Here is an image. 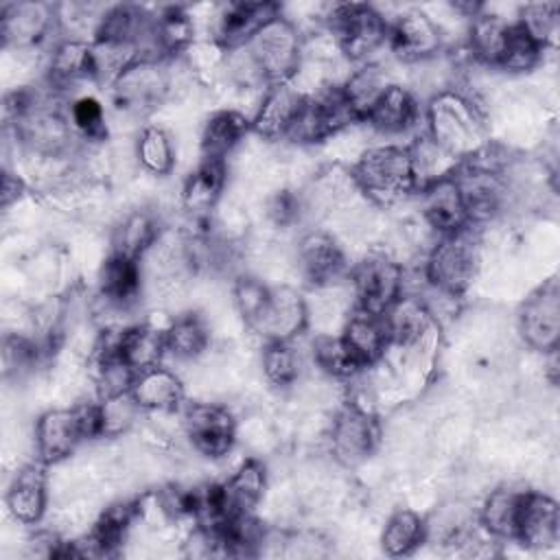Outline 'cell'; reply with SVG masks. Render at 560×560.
Masks as SVG:
<instances>
[{
	"label": "cell",
	"mask_w": 560,
	"mask_h": 560,
	"mask_svg": "<svg viewBox=\"0 0 560 560\" xmlns=\"http://www.w3.org/2000/svg\"><path fill=\"white\" fill-rule=\"evenodd\" d=\"M422 118L424 133L457 162L468 160L490 142L481 107L457 88L435 92L424 105Z\"/></svg>",
	"instance_id": "6da1fadb"
},
{
	"label": "cell",
	"mask_w": 560,
	"mask_h": 560,
	"mask_svg": "<svg viewBox=\"0 0 560 560\" xmlns=\"http://www.w3.org/2000/svg\"><path fill=\"white\" fill-rule=\"evenodd\" d=\"M350 179L361 195L378 206L398 203L420 190L411 153L402 144L370 147L350 168Z\"/></svg>",
	"instance_id": "7a4b0ae2"
},
{
	"label": "cell",
	"mask_w": 560,
	"mask_h": 560,
	"mask_svg": "<svg viewBox=\"0 0 560 560\" xmlns=\"http://www.w3.org/2000/svg\"><path fill=\"white\" fill-rule=\"evenodd\" d=\"M236 52H241V59L245 61L247 79H254L265 88L293 81L302 66V35L289 18L278 13Z\"/></svg>",
	"instance_id": "3957f363"
},
{
	"label": "cell",
	"mask_w": 560,
	"mask_h": 560,
	"mask_svg": "<svg viewBox=\"0 0 560 560\" xmlns=\"http://www.w3.org/2000/svg\"><path fill=\"white\" fill-rule=\"evenodd\" d=\"M481 265V247L475 228L442 234L429 249L422 276L429 287L446 298H462L475 282Z\"/></svg>",
	"instance_id": "277c9868"
},
{
	"label": "cell",
	"mask_w": 560,
	"mask_h": 560,
	"mask_svg": "<svg viewBox=\"0 0 560 560\" xmlns=\"http://www.w3.org/2000/svg\"><path fill=\"white\" fill-rule=\"evenodd\" d=\"M326 26L350 61L365 63L368 57L387 42V18L365 2H341L332 4L326 15Z\"/></svg>",
	"instance_id": "5b68a950"
},
{
	"label": "cell",
	"mask_w": 560,
	"mask_h": 560,
	"mask_svg": "<svg viewBox=\"0 0 560 560\" xmlns=\"http://www.w3.org/2000/svg\"><path fill=\"white\" fill-rule=\"evenodd\" d=\"M354 306L385 315L405 293V269L387 254H370L350 269Z\"/></svg>",
	"instance_id": "8992f818"
},
{
	"label": "cell",
	"mask_w": 560,
	"mask_h": 560,
	"mask_svg": "<svg viewBox=\"0 0 560 560\" xmlns=\"http://www.w3.org/2000/svg\"><path fill=\"white\" fill-rule=\"evenodd\" d=\"M381 429L374 413L359 402L343 405L328 431L330 453L343 466H357L365 462L378 446Z\"/></svg>",
	"instance_id": "52a82bcc"
},
{
	"label": "cell",
	"mask_w": 560,
	"mask_h": 560,
	"mask_svg": "<svg viewBox=\"0 0 560 560\" xmlns=\"http://www.w3.org/2000/svg\"><path fill=\"white\" fill-rule=\"evenodd\" d=\"M516 326L521 339L538 352L558 350L560 341V289L558 280L549 278L536 287L518 306Z\"/></svg>",
	"instance_id": "ba28073f"
},
{
	"label": "cell",
	"mask_w": 560,
	"mask_h": 560,
	"mask_svg": "<svg viewBox=\"0 0 560 560\" xmlns=\"http://www.w3.org/2000/svg\"><path fill=\"white\" fill-rule=\"evenodd\" d=\"M182 427L192 448L208 459L225 457L236 442V420L228 407L217 402L184 405Z\"/></svg>",
	"instance_id": "9c48e42d"
},
{
	"label": "cell",
	"mask_w": 560,
	"mask_h": 560,
	"mask_svg": "<svg viewBox=\"0 0 560 560\" xmlns=\"http://www.w3.org/2000/svg\"><path fill=\"white\" fill-rule=\"evenodd\" d=\"M350 122H357V116L343 98L341 88L328 85L317 94H306V103L289 138L313 144L339 133Z\"/></svg>",
	"instance_id": "30bf717a"
},
{
	"label": "cell",
	"mask_w": 560,
	"mask_h": 560,
	"mask_svg": "<svg viewBox=\"0 0 560 560\" xmlns=\"http://www.w3.org/2000/svg\"><path fill=\"white\" fill-rule=\"evenodd\" d=\"M387 48L405 63H422L442 50V31L435 20L420 11L409 9L387 20Z\"/></svg>",
	"instance_id": "8fae6325"
},
{
	"label": "cell",
	"mask_w": 560,
	"mask_h": 560,
	"mask_svg": "<svg viewBox=\"0 0 560 560\" xmlns=\"http://www.w3.org/2000/svg\"><path fill=\"white\" fill-rule=\"evenodd\" d=\"M298 269L315 289L335 287L346 273L348 262L337 238L326 230H311L298 241Z\"/></svg>",
	"instance_id": "7c38bea8"
},
{
	"label": "cell",
	"mask_w": 560,
	"mask_h": 560,
	"mask_svg": "<svg viewBox=\"0 0 560 560\" xmlns=\"http://www.w3.org/2000/svg\"><path fill=\"white\" fill-rule=\"evenodd\" d=\"M308 326V304L304 295L287 284L269 287L267 302L254 322L252 330L265 341H293Z\"/></svg>",
	"instance_id": "4fadbf2b"
},
{
	"label": "cell",
	"mask_w": 560,
	"mask_h": 560,
	"mask_svg": "<svg viewBox=\"0 0 560 560\" xmlns=\"http://www.w3.org/2000/svg\"><path fill=\"white\" fill-rule=\"evenodd\" d=\"M306 94L293 85V81L273 83L265 88L260 105L256 107L252 120V131L262 140H284L291 136Z\"/></svg>",
	"instance_id": "5bb4252c"
},
{
	"label": "cell",
	"mask_w": 560,
	"mask_h": 560,
	"mask_svg": "<svg viewBox=\"0 0 560 560\" xmlns=\"http://www.w3.org/2000/svg\"><path fill=\"white\" fill-rule=\"evenodd\" d=\"M57 24V7L48 2H7L0 11V35L15 50L39 46Z\"/></svg>",
	"instance_id": "9a60e30c"
},
{
	"label": "cell",
	"mask_w": 560,
	"mask_h": 560,
	"mask_svg": "<svg viewBox=\"0 0 560 560\" xmlns=\"http://www.w3.org/2000/svg\"><path fill=\"white\" fill-rule=\"evenodd\" d=\"M114 103L127 114H144L153 109L166 88V72L160 66V59H138L133 61L114 83Z\"/></svg>",
	"instance_id": "2e32d148"
},
{
	"label": "cell",
	"mask_w": 560,
	"mask_h": 560,
	"mask_svg": "<svg viewBox=\"0 0 560 560\" xmlns=\"http://www.w3.org/2000/svg\"><path fill=\"white\" fill-rule=\"evenodd\" d=\"M85 442L74 407L48 409L35 422V453L46 466L59 464Z\"/></svg>",
	"instance_id": "e0dca14e"
},
{
	"label": "cell",
	"mask_w": 560,
	"mask_h": 560,
	"mask_svg": "<svg viewBox=\"0 0 560 560\" xmlns=\"http://www.w3.org/2000/svg\"><path fill=\"white\" fill-rule=\"evenodd\" d=\"M280 13V7L276 2H230L219 9L214 15L212 33L214 42L228 50L234 52L243 48L254 33L267 24L271 18Z\"/></svg>",
	"instance_id": "ac0fdd59"
},
{
	"label": "cell",
	"mask_w": 560,
	"mask_h": 560,
	"mask_svg": "<svg viewBox=\"0 0 560 560\" xmlns=\"http://www.w3.org/2000/svg\"><path fill=\"white\" fill-rule=\"evenodd\" d=\"M420 212L424 223L435 230L440 236L451 234L468 225L462 190L455 179V171L440 179L429 182L420 188Z\"/></svg>",
	"instance_id": "d6986e66"
},
{
	"label": "cell",
	"mask_w": 560,
	"mask_h": 560,
	"mask_svg": "<svg viewBox=\"0 0 560 560\" xmlns=\"http://www.w3.org/2000/svg\"><path fill=\"white\" fill-rule=\"evenodd\" d=\"M529 549H549L560 540V508L556 499L545 492H523L516 536Z\"/></svg>",
	"instance_id": "ffe728a7"
},
{
	"label": "cell",
	"mask_w": 560,
	"mask_h": 560,
	"mask_svg": "<svg viewBox=\"0 0 560 560\" xmlns=\"http://www.w3.org/2000/svg\"><path fill=\"white\" fill-rule=\"evenodd\" d=\"M9 514L22 525H37L48 505V483H46V464L39 459L22 466L4 494Z\"/></svg>",
	"instance_id": "44dd1931"
},
{
	"label": "cell",
	"mask_w": 560,
	"mask_h": 560,
	"mask_svg": "<svg viewBox=\"0 0 560 560\" xmlns=\"http://www.w3.org/2000/svg\"><path fill=\"white\" fill-rule=\"evenodd\" d=\"M420 118L422 109L416 94L409 88L392 81L370 107L363 122H368L383 136H400L413 129Z\"/></svg>",
	"instance_id": "7402d4cb"
},
{
	"label": "cell",
	"mask_w": 560,
	"mask_h": 560,
	"mask_svg": "<svg viewBox=\"0 0 560 560\" xmlns=\"http://www.w3.org/2000/svg\"><path fill=\"white\" fill-rule=\"evenodd\" d=\"M339 335L363 370L381 365V361L387 352V346H389L387 326H385L383 315L368 313V311L354 306Z\"/></svg>",
	"instance_id": "603a6c76"
},
{
	"label": "cell",
	"mask_w": 560,
	"mask_h": 560,
	"mask_svg": "<svg viewBox=\"0 0 560 560\" xmlns=\"http://www.w3.org/2000/svg\"><path fill=\"white\" fill-rule=\"evenodd\" d=\"M142 289L140 260L112 252L98 271V298L112 308H129Z\"/></svg>",
	"instance_id": "cb8c5ba5"
},
{
	"label": "cell",
	"mask_w": 560,
	"mask_h": 560,
	"mask_svg": "<svg viewBox=\"0 0 560 560\" xmlns=\"http://www.w3.org/2000/svg\"><path fill=\"white\" fill-rule=\"evenodd\" d=\"M129 392L142 411L171 413L184 405V385L179 376L162 363L138 372Z\"/></svg>",
	"instance_id": "d4e9b609"
},
{
	"label": "cell",
	"mask_w": 560,
	"mask_h": 560,
	"mask_svg": "<svg viewBox=\"0 0 560 560\" xmlns=\"http://www.w3.org/2000/svg\"><path fill=\"white\" fill-rule=\"evenodd\" d=\"M96 81L92 42L81 37H68L59 42L48 61L50 90H68L81 81Z\"/></svg>",
	"instance_id": "484cf974"
},
{
	"label": "cell",
	"mask_w": 560,
	"mask_h": 560,
	"mask_svg": "<svg viewBox=\"0 0 560 560\" xmlns=\"http://www.w3.org/2000/svg\"><path fill=\"white\" fill-rule=\"evenodd\" d=\"M164 352V328H158L153 324H131L118 328L116 359H120L133 374L160 365Z\"/></svg>",
	"instance_id": "4316f807"
},
{
	"label": "cell",
	"mask_w": 560,
	"mask_h": 560,
	"mask_svg": "<svg viewBox=\"0 0 560 560\" xmlns=\"http://www.w3.org/2000/svg\"><path fill=\"white\" fill-rule=\"evenodd\" d=\"M265 488H267V470H265V466L258 459H245L232 472V477H228L221 483V497H223L225 516L232 518V516L254 514V510L262 501Z\"/></svg>",
	"instance_id": "83f0119b"
},
{
	"label": "cell",
	"mask_w": 560,
	"mask_h": 560,
	"mask_svg": "<svg viewBox=\"0 0 560 560\" xmlns=\"http://www.w3.org/2000/svg\"><path fill=\"white\" fill-rule=\"evenodd\" d=\"M247 131H252V120L238 109L214 112L201 129V160L225 162V158L241 144Z\"/></svg>",
	"instance_id": "f1b7e54d"
},
{
	"label": "cell",
	"mask_w": 560,
	"mask_h": 560,
	"mask_svg": "<svg viewBox=\"0 0 560 560\" xmlns=\"http://www.w3.org/2000/svg\"><path fill=\"white\" fill-rule=\"evenodd\" d=\"M225 188V162L201 160L199 166L184 179L182 206L190 214L210 212Z\"/></svg>",
	"instance_id": "f546056e"
},
{
	"label": "cell",
	"mask_w": 560,
	"mask_h": 560,
	"mask_svg": "<svg viewBox=\"0 0 560 560\" xmlns=\"http://www.w3.org/2000/svg\"><path fill=\"white\" fill-rule=\"evenodd\" d=\"M523 492L525 490L497 488L483 499L477 514V523L488 536L497 540H514Z\"/></svg>",
	"instance_id": "4dcf8cb0"
},
{
	"label": "cell",
	"mask_w": 560,
	"mask_h": 560,
	"mask_svg": "<svg viewBox=\"0 0 560 560\" xmlns=\"http://www.w3.org/2000/svg\"><path fill=\"white\" fill-rule=\"evenodd\" d=\"M508 31H510V20L488 13L483 9L481 13H477L470 20V28H468L470 55L488 68H499V61H501V55L505 48V39H508Z\"/></svg>",
	"instance_id": "1f68e13d"
},
{
	"label": "cell",
	"mask_w": 560,
	"mask_h": 560,
	"mask_svg": "<svg viewBox=\"0 0 560 560\" xmlns=\"http://www.w3.org/2000/svg\"><path fill=\"white\" fill-rule=\"evenodd\" d=\"M389 83L392 79L383 66L365 61L357 70H352L339 88L350 109L354 112L357 120H365L370 107L376 103V98L383 94V90Z\"/></svg>",
	"instance_id": "d6a6232c"
},
{
	"label": "cell",
	"mask_w": 560,
	"mask_h": 560,
	"mask_svg": "<svg viewBox=\"0 0 560 560\" xmlns=\"http://www.w3.org/2000/svg\"><path fill=\"white\" fill-rule=\"evenodd\" d=\"M422 542H427V518L416 510L400 508L389 514L381 532V547L387 556L400 558L413 553Z\"/></svg>",
	"instance_id": "836d02e7"
},
{
	"label": "cell",
	"mask_w": 560,
	"mask_h": 560,
	"mask_svg": "<svg viewBox=\"0 0 560 560\" xmlns=\"http://www.w3.org/2000/svg\"><path fill=\"white\" fill-rule=\"evenodd\" d=\"M160 228L155 217L149 210H133L129 212L120 225L114 230L112 252L142 260L147 252L158 243Z\"/></svg>",
	"instance_id": "e575fe53"
},
{
	"label": "cell",
	"mask_w": 560,
	"mask_h": 560,
	"mask_svg": "<svg viewBox=\"0 0 560 560\" xmlns=\"http://www.w3.org/2000/svg\"><path fill=\"white\" fill-rule=\"evenodd\" d=\"M164 339L166 352H171L177 359L192 361L208 350L210 330L201 315L182 313L164 328Z\"/></svg>",
	"instance_id": "d590c367"
},
{
	"label": "cell",
	"mask_w": 560,
	"mask_h": 560,
	"mask_svg": "<svg viewBox=\"0 0 560 560\" xmlns=\"http://www.w3.org/2000/svg\"><path fill=\"white\" fill-rule=\"evenodd\" d=\"M315 365L330 378L350 381L363 372L341 335H317L311 343Z\"/></svg>",
	"instance_id": "8d00e7d4"
},
{
	"label": "cell",
	"mask_w": 560,
	"mask_h": 560,
	"mask_svg": "<svg viewBox=\"0 0 560 560\" xmlns=\"http://www.w3.org/2000/svg\"><path fill=\"white\" fill-rule=\"evenodd\" d=\"M133 155L138 164L151 175H168L175 166V151H173L171 136L158 125H149L140 129L133 144Z\"/></svg>",
	"instance_id": "74e56055"
},
{
	"label": "cell",
	"mask_w": 560,
	"mask_h": 560,
	"mask_svg": "<svg viewBox=\"0 0 560 560\" xmlns=\"http://www.w3.org/2000/svg\"><path fill=\"white\" fill-rule=\"evenodd\" d=\"M192 42V20L179 7H168L155 15L153 48L155 55H177Z\"/></svg>",
	"instance_id": "f35d334b"
},
{
	"label": "cell",
	"mask_w": 560,
	"mask_h": 560,
	"mask_svg": "<svg viewBox=\"0 0 560 560\" xmlns=\"http://www.w3.org/2000/svg\"><path fill=\"white\" fill-rule=\"evenodd\" d=\"M542 50L545 46H540L518 20L510 22V31H508V39H505V48L499 61V70L505 72H527L532 68H536L542 59Z\"/></svg>",
	"instance_id": "ab89813d"
},
{
	"label": "cell",
	"mask_w": 560,
	"mask_h": 560,
	"mask_svg": "<svg viewBox=\"0 0 560 560\" xmlns=\"http://www.w3.org/2000/svg\"><path fill=\"white\" fill-rule=\"evenodd\" d=\"M260 363L265 378L276 387H289L300 376V354L293 341H267Z\"/></svg>",
	"instance_id": "60d3db41"
},
{
	"label": "cell",
	"mask_w": 560,
	"mask_h": 560,
	"mask_svg": "<svg viewBox=\"0 0 560 560\" xmlns=\"http://www.w3.org/2000/svg\"><path fill=\"white\" fill-rule=\"evenodd\" d=\"M68 118L74 129L85 140H103L107 133V122H105V107L98 98L94 96H79L70 103L68 107Z\"/></svg>",
	"instance_id": "b9f144b4"
},
{
	"label": "cell",
	"mask_w": 560,
	"mask_h": 560,
	"mask_svg": "<svg viewBox=\"0 0 560 560\" xmlns=\"http://www.w3.org/2000/svg\"><path fill=\"white\" fill-rule=\"evenodd\" d=\"M98 400H101V416H103V438H116L125 433L142 411L133 400L131 392L109 396V398H98Z\"/></svg>",
	"instance_id": "7bdbcfd3"
},
{
	"label": "cell",
	"mask_w": 560,
	"mask_h": 560,
	"mask_svg": "<svg viewBox=\"0 0 560 560\" xmlns=\"http://www.w3.org/2000/svg\"><path fill=\"white\" fill-rule=\"evenodd\" d=\"M525 31L540 44L547 48L549 39L556 33L558 26V4L556 2H532L525 4L516 18Z\"/></svg>",
	"instance_id": "ee69618b"
},
{
	"label": "cell",
	"mask_w": 560,
	"mask_h": 560,
	"mask_svg": "<svg viewBox=\"0 0 560 560\" xmlns=\"http://www.w3.org/2000/svg\"><path fill=\"white\" fill-rule=\"evenodd\" d=\"M232 295H234V304L241 313V317L245 319V324L252 328L254 322L258 319L265 302H267V295H269V287L254 278V276H241L236 282H234V289H232Z\"/></svg>",
	"instance_id": "f6af8a7d"
},
{
	"label": "cell",
	"mask_w": 560,
	"mask_h": 560,
	"mask_svg": "<svg viewBox=\"0 0 560 560\" xmlns=\"http://www.w3.org/2000/svg\"><path fill=\"white\" fill-rule=\"evenodd\" d=\"M39 359V348L31 337L7 335L2 341V368L4 376H20L28 372Z\"/></svg>",
	"instance_id": "bcb514c9"
},
{
	"label": "cell",
	"mask_w": 560,
	"mask_h": 560,
	"mask_svg": "<svg viewBox=\"0 0 560 560\" xmlns=\"http://www.w3.org/2000/svg\"><path fill=\"white\" fill-rule=\"evenodd\" d=\"M269 217L278 223V225H287V223H291V221H295L298 219V214H300V199L293 195V192H289V190H282V192H278L271 201H269Z\"/></svg>",
	"instance_id": "7dc6e473"
},
{
	"label": "cell",
	"mask_w": 560,
	"mask_h": 560,
	"mask_svg": "<svg viewBox=\"0 0 560 560\" xmlns=\"http://www.w3.org/2000/svg\"><path fill=\"white\" fill-rule=\"evenodd\" d=\"M26 186L22 182V177H18L11 171L2 173V208H9L13 201H18L24 195Z\"/></svg>",
	"instance_id": "c3c4849f"
}]
</instances>
